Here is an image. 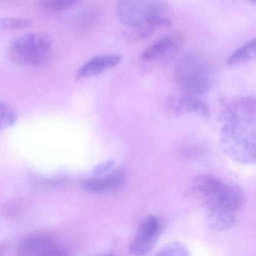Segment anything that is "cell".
I'll return each mask as SVG.
<instances>
[{
  "label": "cell",
  "mask_w": 256,
  "mask_h": 256,
  "mask_svg": "<svg viewBox=\"0 0 256 256\" xmlns=\"http://www.w3.org/2000/svg\"><path fill=\"white\" fill-rule=\"evenodd\" d=\"M172 108L176 114H193L202 118H208L210 114L209 108L203 100L188 94L181 96L172 104Z\"/></svg>",
  "instance_id": "obj_12"
},
{
  "label": "cell",
  "mask_w": 256,
  "mask_h": 256,
  "mask_svg": "<svg viewBox=\"0 0 256 256\" xmlns=\"http://www.w3.org/2000/svg\"><path fill=\"white\" fill-rule=\"evenodd\" d=\"M175 78L180 88L188 95H202L212 85L210 70L204 61L196 55H185L175 66Z\"/></svg>",
  "instance_id": "obj_5"
},
{
  "label": "cell",
  "mask_w": 256,
  "mask_h": 256,
  "mask_svg": "<svg viewBox=\"0 0 256 256\" xmlns=\"http://www.w3.org/2000/svg\"><path fill=\"white\" fill-rule=\"evenodd\" d=\"M156 256H190V253L184 244L173 242L164 246Z\"/></svg>",
  "instance_id": "obj_17"
},
{
  "label": "cell",
  "mask_w": 256,
  "mask_h": 256,
  "mask_svg": "<svg viewBox=\"0 0 256 256\" xmlns=\"http://www.w3.org/2000/svg\"><path fill=\"white\" fill-rule=\"evenodd\" d=\"M8 54L10 60L18 65H46L53 58V41L47 34L31 32L12 42Z\"/></svg>",
  "instance_id": "obj_3"
},
{
  "label": "cell",
  "mask_w": 256,
  "mask_h": 256,
  "mask_svg": "<svg viewBox=\"0 0 256 256\" xmlns=\"http://www.w3.org/2000/svg\"><path fill=\"white\" fill-rule=\"evenodd\" d=\"M121 60L122 58L119 55H104L92 58L78 71L77 78H85L98 76L104 72L114 68Z\"/></svg>",
  "instance_id": "obj_11"
},
{
  "label": "cell",
  "mask_w": 256,
  "mask_h": 256,
  "mask_svg": "<svg viewBox=\"0 0 256 256\" xmlns=\"http://www.w3.org/2000/svg\"><path fill=\"white\" fill-rule=\"evenodd\" d=\"M220 146L229 158L242 164L256 163V122H224L220 134Z\"/></svg>",
  "instance_id": "obj_2"
},
{
  "label": "cell",
  "mask_w": 256,
  "mask_h": 256,
  "mask_svg": "<svg viewBox=\"0 0 256 256\" xmlns=\"http://www.w3.org/2000/svg\"><path fill=\"white\" fill-rule=\"evenodd\" d=\"M256 56V40L253 38L251 41L248 42L246 44L238 48L236 52H234L228 59L227 62L228 65H238V64H244L254 59Z\"/></svg>",
  "instance_id": "obj_13"
},
{
  "label": "cell",
  "mask_w": 256,
  "mask_h": 256,
  "mask_svg": "<svg viewBox=\"0 0 256 256\" xmlns=\"http://www.w3.org/2000/svg\"><path fill=\"white\" fill-rule=\"evenodd\" d=\"M42 256H70V254L66 248L56 244L46 252Z\"/></svg>",
  "instance_id": "obj_20"
},
{
  "label": "cell",
  "mask_w": 256,
  "mask_h": 256,
  "mask_svg": "<svg viewBox=\"0 0 256 256\" xmlns=\"http://www.w3.org/2000/svg\"><path fill=\"white\" fill-rule=\"evenodd\" d=\"M17 112L8 103L0 101V132L11 127L17 121Z\"/></svg>",
  "instance_id": "obj_16"
},
{
  "label": "cell",
  "mask_w": 256,
  "mask_h": 256,
  "mask_svg": "<svg viewBox=\"0 0 256 256\" xmlns=\"http://www.w3.org/2000/svg\"><path fill=\"white\" fill-rule=\"evenodd\" d=\"M113 161L107 162L103 163V164L97 166L95 170H94V173L97 175V176L104 174L108 173L113 168Z\"/></svg>",
  "instance_id": "obj_21"
},
{
  "label": "cell",
  "mask_w": 256,
  "mask_h": 256,
  "mask_svg": "<svg viewBox=\"0 0 256 256\" xmlns=\"http://www.w3.org/2000/svg\"><path fill=\"white\" fill-rule=\"evenodd\" d=\"M256 98L244 97L227 106L222 118L224 122L230 120L254 121L256 122Z\"/></svg>",
  "instance_id": "obj_9"
},
{
  "label": "cell",
  "mask_w": 256,
  "mask_h": 256,
  "mask_svg": "<svg viewBox=\"0 0 256 256\" xmlns=\"http://www.w3.org/2000/svg\"><path fill=\"white\" fill-rule=\"evenodd\" d=\"M125 181V173L120 169H116L100 176L84 180L82 184L84 188L90 192L106 194L118 191L122 188Z\"/></svg>",
  "instance_id": "obj_7"
},
{
  "label": "cell",
  "mask_w": 256,
  "mask_h": 256,
  "mask_svg": "<svg viewBox=\"0 0 256 256\" xmlns=\"http://www.w3.org/2000/svg\"><path fill=\"white\" fill-rule=\"evenodd\" d=\"M32 22L26 18L8 17L0 18V30H25L32 26Z\"/></svg>",
  "instance_id": "obj_15"
},
{
  "label": "cell",
  "mask_w": 256,
  "mask_h": 256,
  "mask_svg": "<svg viewBox=\"0 0 256 256\" xmlns=\"http://www.w3.org/2000/svg\"><path fill=\"white\" fill-rule=\"evenodd\" d=\"M74 0H52V1H42L38 2L40 6L46 11L58 12L71 8L77 4Z\"/></svg>",
  "instance_id": "obj_18"
},
{
  "label": "cell",
  "mask_w": 256,
  "mask_h": 256,
  "mask_svg": "<svg viewBox=\"0 0 256 256\" xmlns=\"http://www.w3.org/2000/svg\"><path fill=\"white\" fill-rule=\"evenodd\" d=\"M58 244L56 238L46 232L32 233L24 236L17 248L18 256H42Z\"/></svg>",
  "instance_id": "obj_8"
},
{
  "label": "cell",
  "mask_w": 256,
  "mask_h": 256,
  "mask_svg": "<svg viewBox=\"0 0 256 256\" xmlns=\"http://www.w3.org/2000/svg\"><path fill=\"white\" fill-rule=\"evenodd\" d=\"M157 28H158L154 24H144L130 28V29L126 32L125 37L130 42H136L152 35Z\"/></svg>",
  "instance_id": "obj_14"
},
{
  "label": "cell",
  "mask_w": 256,
  "mask_h": 256,
  "mask_svg": "<svg viewBox=\"0 0 256 256\" xmlns=\"http://www.w3.org/2000/svg\"><path fill=\"white\" fill-rule=\"evenodd\" d=\"M2 247L0 246V253H1V252H2Z\"/></svg>",
  "instance_id": "obj_22"
},
{
  "label": "cell",
  "mask_w": 256,
  "mask_h": 256,
  "mask_svg": "<svg viewBox=\"0 0 256 256\" xmlns=\"http://www.w3.org/2000/svg\"><path fill=\"white\" fill-rule=\"evenodd\" d=\"M162 223L156 216L144 218L130 244V252L134 256H144L149 253L161 235Z\"/></svg>",
  "instance_id": "obj_6"
},
{
  "label": "cell",
  "mask_w": 256,
  "mask_h": 256,
  "mask_svg": "<svg viewBox=\"0 0 256 256\" xmlns=\"http://www.w3.org/2000/svg\"><path fill=\"white\" fill-rule=\"evenodd\" d=\"M180 44V40L178 36L164 37L148 48L142 53L140 58L142 61L146 62L164 60L166 56L176 52Z\"/></svg>",
  "instance_id": "obj_10"
},
{
  "label": "cell",
  "mask_w": 256,
  "mask_h": 256,
  "mask_svg": "<svg viewBox=\"0 0 256 256\" xmlns=\"http://www.w3.org/2000/svg\"><path fill=\"white\" fill-rule=\"evenodd\" d=\"M193 192L206 208V222L212 230L223 232L238 224V214L245 198L241 188L210 175H200L193 180Z\"/></svg>",
  "instance_id": "obj_1"
},
{
  "label": "cell",
  "mask_w": 256,
  "mask_h": 256,
  "mask_svg": "<svg viewBox=\"0 0 256 256\" xmlns=\"http://www.w3.org/2000/svg\"><path fill=\"white\" fill-rule=\"evenodd\" d=\"M22 208L20 204L16 202H10L4 206V212L10 218H14L19 216L22 212Z\"/></svg>",
  "instance_id": "obj_19"
},
{
  "label": "cell",
  "mask_w": 256,
  "mask_h": 256,
  "mask_svg": "<svg viewBox=\"0 0 256 256\" xmlns=\"http://www.w3.org/2000/svg\"><path fill=\"white\" fill-rule=\"evenodd\" d=\"M167 4L162 1H120L116 14L121 23L128 28L154 24L157 28L169 26L170 22L164 17Z\"/></svg>",
  "instance_id": "obj_4"
}]
</instances>
